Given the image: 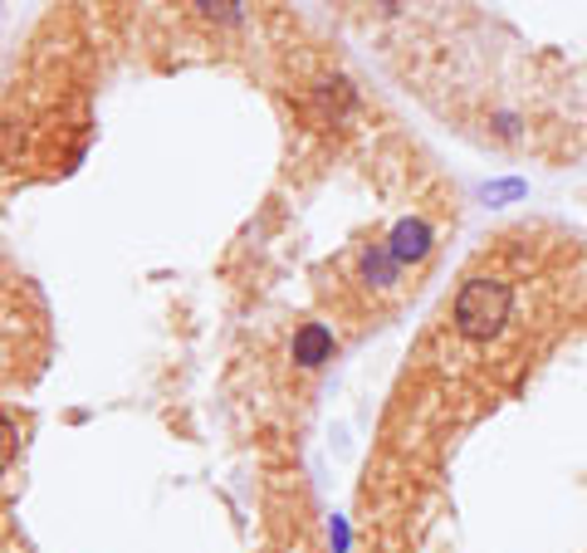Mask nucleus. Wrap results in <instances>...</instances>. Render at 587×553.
<instances>
[]
</instances>
